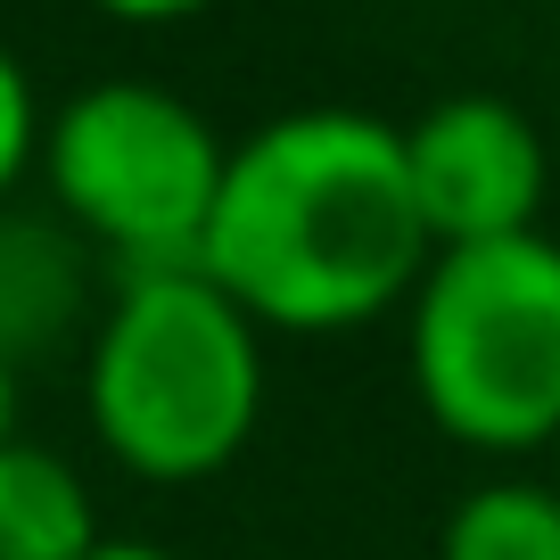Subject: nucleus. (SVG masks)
<instances>
[{
    "label": "nucleus",
    "mask_w": 560,
    "mask_h": 560,
    "mask_svg": "<svg viewBox=\"0 0 560 560\" xmlns=\"http://www.w3.org/2000/svg\"><path fill=\"white\" fill-rule=\"evenodd\" d=\"M404 132L363 107H289L231 149L198 272L256 330H363L429 272Z\"/></svg>",
    "instance_id": "obj_1"
},
{
    "label": "nucleus",
    "mask_w": 560,
    "mask_h": 560,
    "mask_svg": "<svg viewBox=\"0 0 560 560\" xmlns=\"http://www.w3.org/2000/svg\"><path fill=\"white\" fill-rule=\"evenodd\" d=\"M91 438L149 487H198L264 420V330L198 264L124 272L83 363Z\"/></svg>",
    "instance_id": "obj_2"
},
{
    "label": "nucleus",
    "mask_w": 560,
    "mask_h": 560,
    "mask_svg": "<svg viewBox=\"0 0 560 560\" xmlns=\"http://www.w3.org/2000/svg\"><path fill=\"white\" fill-rule=\"evenodd\" d=\"M404 371L420 412L470 454L560 445V240L438 247L412 289Z\"/></svg>",
    "instance_id": "obj_3"
},
{
    "label": "nucleus",
    "mask_w": 560,
    "mask_h": 560,
    "mask_svg": "<svg viewBox=\"0 0 560 560\" xmlns=\"http://www.w3.org/2000/svg\"><path fill=\"white\" fill-rule=\"evenodd\" d=\"M231 149L182 91L165 83H91L42 124V174L74 231L124 272L198 264Z\"/></svg>",
    "instance_id": "obj_4"
},
{
    "label": "nucleus",
    "mask_w": 560,
    "mask_h": 560,
    "mask_svg": "<svg viewBox=\"0 0 560 560\" xmlns=\"http://www.w3.org/2000/svg\"><path fill=\"white\" fill-rule=\"evenodd\" d=\"M404 132V182L429 223V247H478V240H520L536 231L552 158L527 107L494 91H454V100L420 107Z\"/></svg>",
    "instance_id": "obj_5"
},
{
    "label": "nucleus",
    "mask_w": 560,
    "mask_h": 560,
    "mask_svg": "<svg viewBox=\"0 0 560 560\" xmlns=\"http://www.w3.org/2000/svg\"><path fill=\"white\" fill-rule=\"evenodd\" d=\"M100 544V503L67 454L34 438L0 445V560H91Z\"/></svg>",
    "instance_id": "obj_6"
},
{
    "label": "nucleus",
    "mask_w": 560,
    "mask_h": 560,
    "mask_svg": "<svg viewBox=\"0 0 560 560\" xmlns=\"http://www.w3.org/2000/svg\"><path fill=\"white\" fill-rule=\"evenodd\" d=\"M438 560H560V487L552 478H487L438 527Z\"/></svg>",
    "instance_id": "obj_7"
},
{
    "label": "nucleus",
    "mask_w": 560,
    "mask_h": 560,
    "mask_svg": "<svg viewBox=\"0 0 560 560\" xmlns=\"http://www.w3.org/2000/svg\"><path fill=\"white\" fill-rule=\"evenodd\" d=\"M42 158V107H34V83H25V67L9 58V42H0V198L25 182V165Z\"/></svg>",
    "instance_id": "obj_8"
},
{
    "label": "nucleus",
    "mask_w": 560,
    "mask_h": 560,
    "mask_svg": "<svg viewBox=\"0 0 560 560\" xmlns=\"http://www.w3.org/2000/svg\"><path fill=\"white\" fill-rule=\"evenodd\" d=\"M91 9H107V18H124V25H182V18H198V9H214V0H91Z\"/></svg>",
    "instance_id": "obj_9"
},
{
    "label": "nucleus",
    "mask_w": 560,
    "mask_h": 560,
    "mask_svg": "<svg viewBox=\"0 0 560 560\" xmlns=\"http://www.w3.org/2000/svg\"><path fill=\"white\" fill-rule=\"evenodd\" d=\"M18 438V363L0 354V445Z\"/></svg>",
    "instance_id": "obj_10"
},
{
    "label": "nucleus",
    "mask_w": 560,
    "mask_h": 560,
    "mask_svg": "<svg viewBox=\"0 0 560 560\" xmlns=\"http://www.w3.org/2000/svg\"><path fill=\"white\" fill-rule=\"evenodd\" d=\"M91 560H182V552H165V544H100Z\"/></svg>",
    "instance_id": "obj_11"
},
{
    "label": "nucleus",
    "mask_w": 560,
    "mask_h": 560,
    "mask_svg": "<svg viewBox=\"0 0 560 560\" xmlns=\"http://www.w3.org/2000/svg\"><path fill=\"white\" fill-rule=\"evenodd\" d=\"M552 487H560V445H552Z\"/></svg>",
    "instance_id": "obj_12"
}]
</instances>
